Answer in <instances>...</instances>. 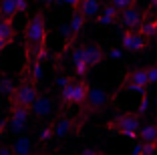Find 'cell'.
<instances>
[{
  "mask_svg": "<svg viewBox=\"0 0 157 155\" xmlns=\"http://www.w3.org/2000/svg\"><path fill=\"white\" fill-rule=\"evenodd\" d=\"M119 42H121V48L129 50V52H141L147 46V38L135 28H125L119 34Z\"/></svg>",
  "mask_w": 157,
  "mask_h": 155,
  "instance_id": "5b68a950",
  "label": "cell"
},
{
  "mask_svg": "<svg viewBox=\"0 0 157 155\" xmlns=\"http://www.w3.org/2000/svg\"><path fill=\"white\" fill-rule=\"evenodd\" d=\"M4 48H6V42L2 41V38H0V52H2V50H4Z\"/></svg>",
  "mask_w": 157,
  "mask_h": 155,
  "instance_id": "d6a6232c",
  "label": "cell"
},
{
  "mask_svg": "<svg viewBox=\"0 0 157 155\" xmlns=\"http://www.w3.org/2000/svg\"><path fill=\"white\" fill-rule=\"evenodd\" d=\"M10 95H12V105H20V107H28V109H30L33 101L36 99V95H38L36 93V83H34L33 79H24Z\"/></svg>",
  "mask_w": 157,
  "mask_h": 155,
  "instance_id": "277c9868",
  "label": "cell"
},
{
  "mask_svg": "<svg viewBox=\"0 0 157 155\" xmlns=\"http://www.w3.org/2000/svg\"><path fill=\"white\" fill-rule=\"evenodd\" d=\"M85 22H87V18L83 16V12H81L78 8H73V14H71V24H69L71 34H73V37H77L78 32L83 30Z\"/></svg>",
  "mask_w": 157,
  "mask_h": 155,
  "instance_id": "2e32d148",
  "label": "cell"
},
{
  "mask_svg": "<svg viewBox=\"0 0 157 155\" xmlns=\"http://www.w3.org/2000/svg\"><path fill=\"white\" fill-rule=\"evenodd\" d=\"M73 125L75 123H73V119H71V117H60V119H56L55 123H51L52 137H55V139H65V137L73 131Z\"/></svg>",
  "mask_w": 157,
  "mask_h": 155,
  "instance_id": "30bf717a",
  "label": "cell"
},
{
  "mask_svg": "<svg viewBox=\"0 0 157 155\" xmlns=\"http://www.w3.org/2000/svg\"><path fill=\"white\" fill-rule=\"evenodd\" d=\"M16 12H18V8H16L14 0H0V16L2 18H14Z\"/></svg>",
  "mask_w": 157,
  "mask_h": 155,
  "instance_id": "d6986e66",
  "label": "cell"
},
{
  "mask_svg": "<svg viewBox=\"0 0 157 155\" xmlns=\"http://www.w3.org/2000/svg\"><path fill=\"white\" fill-rule=\"evenodd\" d=\"M149 4H151V6H155V8H157V0H149Z\"/></svg>",
  "mask_w": 157,
  "mask_h": 155,
  "instance_id": "e575fe53",
  "label": "cell"
},
{
  "mask_svg": "<svg viewBox=\"0 0 157 155\" xmlns=\"http://www.w3.org/2000/svg\"><path fill=\"white\" fill-rule=\"evenodd\" d=\"M4 135V123H0V137Z\"/></svg>",
  "mask_w": 157,
  "mask_h": 155,
  "instance_id": "836d02e7",
  "label": "cell"
},
{
  "mask_svg": "<svg viewBox=\"0 0 157 155\" xmlns=\"http://www.w3.org/2000/svg\"><path fill=\"white\" fill-rule=\"evenodd\" d=\"M107 127L111 129L117 135H123L131 141H137V133H139V115L137 113H123L119 117H115L113 121H109Z\"/></svg>",
  "mask_w": 157,
  "mask_h": 155,
  "instance_id": "7a4b0ae2",
  "label": "cell"
},
{
  "mask_svg": "<svg viewBox=\"0 0 157 155\" xmlns=\"http://www.w3.org/2000/svg\"><path fill=\"white\" fill-rule=\"evenodd\" d=\"M0 38L8 45L14 38V26H12V18H2L0 16Z\"/></svg>",
  "mask_w": 157,
  "mask_h": 155,
  "instance_id": "e0dca14e",
  "label": "cell"
},
{
  "mask_svg": "<svg viewBox=\"0 0 157 155\" xmlns=\"http://www.w3.org/2000/svg\"><path fill=\"white\" fill-rule=\"evenodd\" d=\"M137 139L139 141H157V123L153 125H145V127H139L137 133Z\"/></svg>",
  "mask_w": 157,
  "mask_h": 155,
  "instance_id": "ac0fdd59",
  "label": "cell"
},
{
  "mask_svg": "<svg viewBox=\"0 0 157 155\" xmlns=\"http://www.w3.org/2000/svg\"><path fill=\"white\" fill-rule=\"evenodd\" d=\"M38 139H40L42 143H46V141H51V139H55V137H52V127H51L48 123L40 127V131H38Z\"/></svg>",
  "mask_w": 157,
  "mask_h": 155,
  "instance_id": "603a6c76",
  "label": "cell"
},
{
  "mask_svg": "<svg viewBox=\"0 0 157 155\" xmlns=\"http://www.w3.org/2000/svg\"><path fill=\"white\" fill-rule=\"evenodd\" d=\"M77 8L83 12V16L87 20L95 18L99 14V10H101V4H99V0H78L77 2Z\"/></svg>",
  "mask_w": 157,
  "mask_h": 155,
  "instance_id": "4fadbf2b",
  "label": "cell"
},
{
  "mask_svg": "<svg viewBox=\"0 0 157 155\" xmlns=\"http://www.w3.org/2000/svg\"><path fill=\"white\" fill-rule=\"evenodd\" d=\"M149 103H151V97H149V93H145V95H141V103H139V109H137V115L141 117V115H145L149 111Z\"/></svg>",
  "mask_w": 157,
  "mask_h": 155,
  "instance_id": "cb8c5ba5",
  "label": "cell"
},
{
  "mask_svg": "<svg viewBox=\"0 0 157 155\" xmlns=\"http://www.w3.org/2000/svg\"><path fill=\"white\" fill-rule=\"evenodd\" d=\"M117 18H119V10L109 2L103 10H99V14L95 16V22L99 28H111L113 24H117Z\"/></svg>",
  "mask_w": 157,
  "mask_h": 155,
  "instance_id": "9c48e42d",
  "label": "cell"
},
{
  "mask_svg": "<svg viewBox=\"0 0 157 155\" xmlns=\"http://www.w3.org/2000/svg\"><path fill=\"white\" fill-rule=\"evenodd\" d=\"M69 81H71L69 77H59V79H56V87H60V89H63V87H65V85H67Z\"/></svg>",
  "mask_w": 157,
  "mask_h": 155,
  "instance_id": "f1b7e54d",
  "label": "cell"
},
{
  "mask_svg": "<svg viewBox=\"0 0 157 155\" xmlns=\"http://www.w3.org/2000/svg\"><path fill=\"white\" fill-rule=\"evenodd\" d=\"M30 111H33L36 117L44 119V117H48V115L52 113V101L48 99V97H38L36 95V99H34L33 105H30Z\"/></svg>",
  "mask_w": 157,
  "mask_h": 155,
  "instance_id": "8fae6325",
  "label": "cell"
},
{
  "mask_svg": "<svg viewBox=\"0 0 157 155\" xmlns=\"http://www.w3.org/2000/svg\"><path fill=\"white\" fill-rule=\"evenodd\" d=\"M10 149H12L14 153H30V151H33V143H30L28 137H18V139L12 143Z\"/></svg>",
  "mask_w": 157,
  "mask_h": 155,
  "instance_id": "ffe728a7",
  "label": "cell"
},
{
  "mask_svg": "<svg viewBox=\"0 0 157 155\" xmlns=\"http://www.w3.org/2000/svg\"><path fill=\"white\" fill-rule=\"evenodd\" d=\"M109 56L111 59H121V48H111L109 50Z\"/></svg>",
  "mask_w": 157,
  "mask_h": 155,
  "instance_id": "f546056e",
  "label": "cell"
},
{
  "mask_svg": "<svg viewBox=\"0 0 157 155\" xmlns=\"http://www.w3.org/2000/svg\"><path fill=\"white\" fill-rule=\"evenodd\" d=\"M12 91H14L12 81H10V79H0V93H6V95H10Z\"/></svg>",
  "mask_w": 157,
  "mask_h": 155,
  "instance_id": "4316f807",
  "label": "cell"
},
{
  "mask_svg": "<svg viewBox=\"0 0 157 155\" xmlns=\"http://www.w3.org/2000/svg\"><path fill=\"white\" fill-rule=\"evenodd\" d=\"M155 26H157V18L155 20H143V22L139 24V28L137 30L141 32V34H143L145 38H153V32H155Z\"/></svg>",
  "mask_w": 157,
  "mask_h": 155,
  "instance_id": "44dd1931",
  "label": "cell"
},
{
  "mask_svg": "<svg viewBox=\"0 0 157 155\" xmlns=\"http://www.w3.org/2000/svg\"><path fill=\"white\" fill-rule=\"evenodd\" d=\"M28 107H20V105H12V113H10L8 119V127L12 129L14 133H20L28 123Z\"/></svg>",
  "mask_w": 157,
  "mask_h": 155,
  "instance_id": "ba28073f",
  "label": "cell"
},
{
  "mask_svg": "<svg viewBox=\"0 0 157 155\" xmlns=\"http://www.w3.org/2000/svg\"><path fill=\"white\" fill-rule=\"evenodd\" d=\"M145 20V12L143 10H137L135 6L131 8H125L119 12V18H117V24H121L123 28H135L137 30L139 24Z\"/></svg>",
  "mask_w": 157,
  "mask_h": 155,
  "instance_id": "52a82bcc",
  "label": "cell"
},
{
  "mask_svg": "<svg viewBox=\"0 0 157 155\" xmlns=\"http://www.w3.org/2000/svg\"><path fill=\"white\" fill-rule=\"evenodd\" d=\"M0 153H12V149L10 147H0Z\"/></svg>",
  "mask_w": 157,
  "mask_h": 155,
  "instance_id": "1f68e13d",
  "label": "cell"
},
{
  "mask_svg": "<svg viewBox=\"0 0 157 155\" xmlns=\"http://www.w3.org/2000/svg\"><path fill=\"white\" fill-rule=\"evenodd\" d=\"M153 38H155V41H157V26H155V32H153Z\"/></svg>",
  "mask_w": 157,
  "mask_h": 155,
  "instance_id": "d590c367",
  "label": "cell"
},
{
  "mask_svg": "<svg viewBox=\"0 0 157 155\" xmlns=\"http://www.w3.org/2000/svg\"><path fill=\"white\" fill-rule=\"evenodd\" d=\"M125 83L149 87V81H147V71H145V68H133V71H129V73L125 75Z\"/></svg>",
  "mask_w": 157,
  "mask_h": 155,
  "instance_id": "5bb4252c",
  "label": "cell"
},
{
  "mask_svg": "<svg viewBox=\"0 0 157 155\" xmlns=\"http://www.w3.org/2000/svg\"><path fill=\"white\" fill-rule=\"evenodd\" d=\"M83 56L87 60V64L93 68L95 64H99L105 59V52H103V48L99 45H89V46H83Z\"/></svg>",
  "mask_w": 157,
  "mask_h": 155,
  "instance_id": "7c38bea8",
  "label": "cell"
},
{
  "mask_svg": "<svg viewBox=\"0 0 157 155\" xmlns=\"http://www.w3.org/2000/svg\"><path fill=\"white\" fill-rule=\"evenodd\" d=\"M89 93L87 81H69L60 89V99L65 105H83Z\"/></svg>",
  "mask_w": 157,
  "mask_h": 155,
  "instance_id": "3957f363",
  "label": "cell"
},
{
  "mask_svg": "<svg viewBox=\"0 0 157 155\" xmlns=\"http://www.w3.org/2000/svg\"><path fill=\"white\" fill-rule=\"evenodd\" d=\"M73 68H75L77 75H87L89 71H91V67L87 64V60H85V56H83V48L73 50Z\"/></svg>",
  "mask_w": 157,
  "mask_h": 155,
  "instance_id": "9a60e30c",
  "label": "cell"
},
{
  "mask_svg": "<svg viewBox=\"0 0 157 155\" xmlns=\"http://www.w3.org/2000/svg\"><path fill=\"white\" fill-rule=\"evenodd\" d=\"M141 149H143V143H139V145H135L133 149H131V153H133V155H141Z\"/></svg>",
  "mask_w": 157,
  "mask_h": 155,
  "instance_id": "4dcf8cb0",
  "label": "cell"
},
{
  "mask_svg": "<svg viewBox=\"0 0 157 155\" xmlns=\"http://www.w3.org/2000/svg\"><path fill=\"white\" fill-rule=\"evenodd\" d=\"M147 89L149 87H143V85H131V83H125V91H127V93H133V95H137V97L149 93Z\"/></svg>",
  "mask_w": 157,
  "mask_h": 155,
  "instance_id": "7402d4cb",
  "label": "cell"
},
{
  "mask_svg": "<svg viewBox=\"0 0 157 155\" xmlns=\"http://www.w3.org/2000/svg\"><path fill=\"white\" fill-rule=\"evenodd\" d=\"M46 37H48V30H46L44 14L36 12L26 24V48H28V56H30V59H36V60H40V63L44 60V56H46Z\"/></svg>",
  "mask_w": 157,
  "mask_h": 155,
  "instance_id": "6da1fadb",
  "label": "cell"
},
{
  "mask_svg": "<svg viewBox=\"0 0 157 155\" xmlns=\"http://www.w3.org/2000/svg\"><path fill=\"white\" fill-rule=\"evenodd\" d=\"M151 153H157V141H145L143 149H141V155H151Z\"/></svg>",
  "mask_w": 157,
  "mask_h": 155,
  "instance_id": "484cf974",
  "label": "cell"
},
{
  "mask_svg": "<svg viewBox=\"0 0 157 155\" xmlns=\"http://www.w3.org/2000/svg\"><path fill=\"white\" fill-rule=\"evenodd\" d=\"M145 71H147V81H149V85H155V83H157V64L145 68Z\"/></svg>",
  "mask_w": 157,
  "mask_h": 155,
  "instance_id": "83f0119b",
  "label": "cell"
},
{
  "mask_svg": "<svg viewBox=\"0 0 157 155\" xmlns=\"http://www.w3.org/2000/svg\"><path fill=\"white\" fill-rule=\"evenodd\" d=\"M109 2H111L113 6H115L117 10H125V8H131V6H135L137 4V0H109Z\"/></svg>",
  "mask_w": 157,
  "mask_h": 155,
  "instance_id": "d4e9b609",
  "label": "cell"
},
{
  "mask_svg": "<svg viewBox=\"0 0 157 155\" xmlns=\"http://www.w3.org/2000/svg\"><path fill=\"white\" fill-rule=\"evenodd\" d=\"M111 103V95L105 91V89L99 87H89L87 99H85L83 105L89 107V113H95V111H103L107 109V105Z\"/></svg>",
  "mask_w": 157,
  "mask_h": 155,
  "instance_id": "8992f818",
  "label": "cell"
}]
</instances>
